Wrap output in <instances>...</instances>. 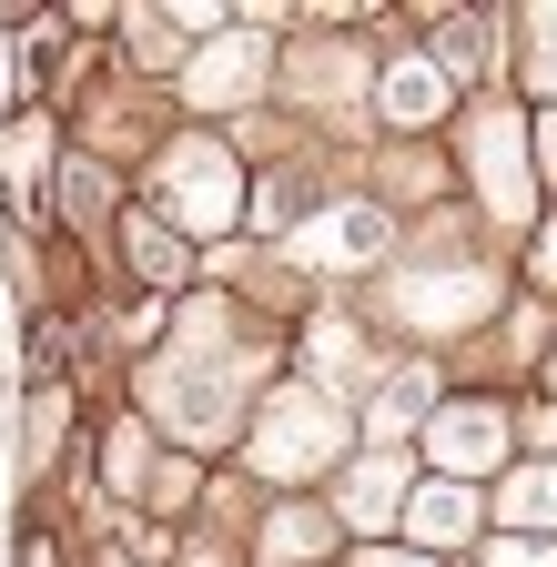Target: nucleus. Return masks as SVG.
<instances>
[{
  "label": "nucleus",
  "mask_w": 557,
  "mask_h": 567,
  "mask_svg": "<svg viewBox=\"0 0 557 567\" xmlns=\"http://www.w3.org/2000/svg\"><path fill=\"white\" fill-rule=\"evenodd\" d=\"M507 41H517V71H527V102L557 112V11H507Z\"/></svg>",
  "instance_id": "17"
},
{
  "label": "nucleus",
  "mask_w": 557,
  "mask_h": 567,
  "mask_svg": "<svg viewBox=\"0 0 557 567\" xmlns=\"http://www.w3.org/2000/svg\"><path fill=\"white\" fill-rule=\"evenodd\" d=\"M355 567H436V557H415V547H395V537H385V547H365Z\"/></svg>",
  "instance_id": "23"
},
{
  "label": "nucleus",
  "mask_w": 557,
  "mask_h": 567,
  "mask_svg": "<svg viewBox=\"0 0 557 567\" xmlns=\"http://www.w3.org/2000/svg\"><path fill=\"white\" fill-rule=\"evenodd\" d=\"M344 405L334 395H314V375L305 385H264V405L244 415V466L254 476H274V486H305V476H324V466H344Z\"/></svg>",
  "instance_id": "2"
},
{
  "label": "nucleus",
  "mask_w": 557,
  "mask_h": 567,
  "mask_svg": "<svg viewBox=\"0 0 557 567\" xmlns=\"http://www.w3.org/2000/svg\"><path fill=\"white\" fill-rule=\"evenodd\" d=\"M486 567H557V537H497Z\"/></svg>",
  "instance_id": "22"
},
{
  "label": "nucleus",
  "mask_w": 557,
  "mask_h": 567,
  "mask_svg": "<svg viewBox=\"0 0 557 567\" xmlns=\"http://www.w3.org/2000/svg\"><path fill=\"white\" fill-rule=\"evenodd\" d=\"M355 344H365V334L344 324V315L314 324V365H324V385H355ZM324 385H314V395H324Z\"/></svg>",
  "instance_id": "20"
},
{
  "label": "nucleus",
  "mask_w": 557,
  "mask_h": 567,
  "mask_svg": "<svg viewBox=\"0 0 557 567\" xmlns=\"http://www.w3.org/2000/svg\"><path fill=\"white\" fill-rule=\"evenodd\" d=\"M456 153H466V173H476L497 224H537V163H527V112L517 102H476L456 122Z\"/></svg>",
  "instance_id": "3"
},
{
  "label": "nucleus",
  "mask_w": 557,
  "mask_h": 567,
  "mask_svg": "<svg viewBox=\"0 0 557 567\" xmlns=\"http://www.w3.org/2000/svg\"><path fill=\"white\" fill-rule=\"evenodd\" d=\"M436 415V365H385V375H365V446H395V436H415V425Z\"/></svg>",
  "instance_id": "12"
},
{
  "label": "nucleus",
  "mask_w": 557,
  "mask_h": 567,
  "mask_svg": "<svg viewBox=\"0 0 557 567\" xmlns=\"http://www.w3.org/2000/svg\"><path fill=\"white\" fill-rule=\"evenodd\" d=\"M507 425H517V446H537V466H557V395L507 405Z\"/></svg>",
  "instance_id": "21"
},
{
  "label": "nucleus",
  "mask_w": 557,
  "mask_h": 567,
  "mask_svg": "<svg viewBox=\"0 0 557 567\" xmlns=\"http://www.w3.org/2000/svg\"><path fill=\"white\" fill-rule=\"evenodd\" d=\"M334 547V517L324 507H274L264 517V567H314Z\"/></svg>",
  "instance_id": "18"
},
{
  "label": "nucleus",
  "mask_w": 557,
  "mask_h": 567,
  "mask_svg": "<svg viewBox=\"0 0 557 567\" xmlns=\"http://www.w3.org/2000/svg\"><path fill=\"white\" fill-rule=\"evenodd\" d=\"M21 567H61V547H41V537H21Z\"/></svg>",
  "instance_id": "24"
},
{
  "label": "nucleus",
  "mask_w": 557,
  "mask_h": 567,
  "mask_svg": "<svg viewBox=\"0 0 557 567\" xmlns=\"http://www.w3.org/2000/svg\"><path fill=\"white\" fill-rule=\"evenodd\" d=\"M244 193H254V173H244V153L224 132H173L163 153H153V193H143V213L163 234H183V244H214V234H234L244 224Z\"/></svg>",
  "instance_id": "1"
},
{
  "label": "nucleus",
  "mask_w": 557,
  "mask_h": 567,
  "mask_svg": "<svg viewBox=\"0 0 557 567\" xmlns=\"http://www.w3.org/2000/svg\"><path fill=\"white\" fill-rule=\"evenodd\" d=\"M405 486H415V466L395 456V446H365L355 466H344V486H334V527H355V537H395V517H405Z\"/></svg>",
  "instance_id": "8"
},
{
  "label": "nucleus",
  "mask_w": 557,
  "mask_h": 567,
  "mask_svg": "<svg viewBox=\"0 0 557 567\" xmlns=\"http://www.w3.org/2000/svg\"><path fill=\"white\" fill-rule=\"evenodd\" d=\"M486 527L497 537H557V466H517L486 496Z\"/></svg>",
  "instance_id": "14"
},
{
  "label": "nucleus",
  "mask_w": 557,
  "mask_h": 567,
  "mask_svg": "<svg viewBox=\"0 0 557 567\" xmlns=\"http://www.w3.org/2000/svg\"><path fill=\"white\" fill-rule=\"evenodd\" d=\"M264 71H274V41H264V31H244V21L214 31V41L183 61V112L214 132V112H244V102L264 92Z\"/></svg>",
  "instance_id": "5"
},
{
  "label": "nucleus",
  "mask_w": 557,
  "mask_h": 567,
  "mask_svg": "<svg viewBox=\"0 0 557 567\" xmlns=\"http://www.w3.org/2000/svg\"><path fill=\"white\" fill-rule=\"evenodd\" d=\"M497 295H507V284L486 274V264H446V274H395V284H385V305H395L405 324H426V334L486 324V315H497Z\"/></svg>",
  "instance_id": "6"
},
{
  "label": "nucleus",
  "mask_w": 557,
  "mask_h": 567,
  "mask_svg": "<svg viewBox=\"0 0 557 567\" xmlns=\"http://www.w3.org/2000/svg\"><path fill=\"white\" fill-rule=\"evenodd\" d=\"M395 254V224H385V203H334L324 224L295 244V264H314V274H375Z\"/></svg>",
  "instance_id": "9"
},
{
  "label": "nucleus",
  "mask_w": 557,
  "mask_h": 567,
  "mask_svg": "<svg viewBox=\"0 0 557 567\" xmlns=\"http://www.w3.org/2000/svg\"><path fill=\"white\" fill-rule=\"evenodd\" d=\"M102 476H112V496H143L153 486V446H143V425H112V456H102Z\"/></svg>",
  "instance_id": "19"
},
{
  "label": "nucleus",
  "mask_w": 557,
  "mask_h": 567,
  "mask_svg": "<svg viewBox=\"0 0 557 567\" xmlns=\"http://www.w3.org/2000/svg\"><path fill=\"white\" fill-rule=\"evenodd\" d=\"M314 213H324V183H314V173H264V183L244 193V224H254V234H285V244L314 224Z\"/></svg>",
  "instance_id": "15"
},
{
  "label": "nucleus",
  "mask_w": 557,
  "mask_h": 567,
  "mask_svg": "<svg viewBox=\"0 0 557 567\" xmlns=\"http://www.w3.org/2000/svg\"><path fill=\"white\" fill-rule=\"evenodd\" d=\"M446 102H456V92L436 82L426 61H395L385 82H375V122H385V132H436V122H446Z\"/></svg>",
  "instance_id": "13"
},
{
  "label": "nucleus",
  "mask_w": 557,
  "mask_h": 567,
  "mask_svg": "<svg viewBox=\"0 0 557 567\" xmlns=\"http://www.w3.org/2000/svg\"><path fill=\"white\" fill-rule=\"evenodd\" d=\"M112 567H132V557H112Z\"/></svg>",
  "instance_id": "25"
},
{
  "label": "nucleus",
  "mask_w": 557,
  "mask_h": 567,
  "mask_svg": "<svg viewBox=\"0 0 557 567\" xmlns=\"http://www.w3.org/2000/svg\"><path fill=\"white\" fill-rule=\"evenodd\" d=\"M436 21V41H426V71L446 92H466V82H497V51H507V11H426Z\"/></svg>",
  "instance_id": "10"
},
{
  "label": "nucleus",
  "mask_w": 557,
  "mask_h": 567,
  "mask_svg": "<svg viewBox=\"0 0 557 567\" xmlns=\"http://www.w3.org/2000/svg\"><path fill=\"white\" fill-rule=\"evenodd\" d=\"M112 254H122V274L143 284V295H183V284H193V244L163 234L143 203H122V213H112Z\"/></svg>",
  "instance_id": "11"
},
{
  "label": "nucleus",
  "mask_w": 557,
  "mask_h": 567,
  "mask_svg": "<svg viewBox=\"0 0 557 567\" xmlns=\"http://www.w3.org/2000/svg\"><path fill=\"white\" fill-rule=\"evenodd\" d=\"M415 446H426V476L446 486H486L507 456H517V425L497 395H436V415L415 425Z\"/></svg>",
  "instance_id": "4"
},
{
  "label": "nucleus",
  "mask_w": 557,
  "mask_h": 567,
  "mask_svg": "<svg viewBox=\"0 0 557 567\" xmlns=\"http://www.w3.org/2000/svg\"><path fill=\"white\" fill-rule=\"evenodd\" d=\"M61 436H72V385L41 375V385H31V405H21V476H41V466L61 456Z\"/></svg>",
  "instance_id": "16"
},
{
  "label": "nucleus",
  "mask_w": 557,
  "mask_h": 567,
  "mask_svg": "<svg viewBox=\"0 0 557 567\" xmlns=\"http://www.w3.org/2000/svg\"><path fill=\"white\" fill-rule=\"evenodd\" d=\"M486 537V486H446V476H415L405 486V517H395V547H415V557H456V547H476Z\"/></svg>",
  "instance_id": "7"
}]
</instances>
